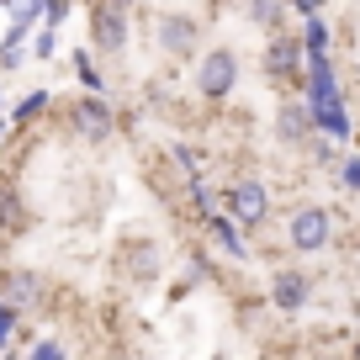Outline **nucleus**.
I'll return each instance as SVG.
<instances>
[{
    "instance_id": "dca6fc26",
    "label": "nucleus",
    "mask_w": 360,
    "mask_h": 360,
    "mask_svg": "<svg viewBox=\"0 0 360 360\" xmlns=\"http://www.w3.org/2000/svg\"><path fill=\"white\" fill-rule=\"evenodd\" d=\"M191 207H196V217H202V223H207V217H217V196L207 191L202 180H191Z\"/></svg>"
},
{
    "instance_id": "a211bd4d",
    "label": "nucleus",
    "mask_w": 360,
    "mask_h": 360,
    "mask_svg": "<svg viewBox=\"0 0 360 360\" xmlns=\"http://www.w3.org/2000/svg\"><path fill=\"white\" fill-rule=\"evenodd\" d=\"M27 360H69V355H64V345H58V339H37Z\"/></svg>"
},
{
    "instance_id": "2eb2a0df",
    "label": "nucleus",
    "mask_w": 360,
    "mask_h": 360,
    "mask_svg": "<svg viewBox=\"0 0 360 360\" xmlns=\"http://www.w3.org/2000/svg\"><path fill=\"white\" fill-rule=\"evenodd\" d=\"M281 11H286L281 0H249V22H255V27H276Z\"/></svg>"
},
{
    "instance_id": "423d86ee",
    "label": "nucleus",
    "mask_w": 360,
    "mask_h": 360,
    "mask_svg": "<svg viewBox=\"0 0 360 360\" xmlns=\"http://www.w3.org/2000/svg\"><path fill=\"white\" fill-rule=\"evenodd\" d=\"M307 297H313V276H307V270H276V281H270V307L302 313Z\"/></svg>"
},
{
    "instance_id": "6e6552de",
    "label": "nucleus",
    "mask_w": 360,
    "mask_h": 360,
    "mask_svg": "<svg viewBox=\"0 0 360 360\" xmlns=\"http://www.w3.org/2000/svg\"><path fill=\"white\" fill-rule=\"evenodd\" d=\"M75 127H79V138L101 143V138H112L117 117H112V106H106L101 96H85V101H75Z\"/></svg>"
},
{
    "instance_id": "9b49d317",
    "label": "nucleus",
    "mask_w": 360,
    "mask_h": 360,
    "mask_svg": "<svg viewBox=\"0 0 360 360\" xmlns=\"http://www.w3.org/2000/svg\"><path fill=\"white\" fill-rule=\"evenodd\" d=\"M302 58H307L302 37H276V43L265 48V69H270V75H297Z\"/></svg>"
},
{
    "instance_id": "a878e982",
    "label": "nucleus",
    "mask_w": 360,
    "mask_h": 360,
    "mask_svg": "<svg viewBox=\"0 0 360 360\" xmlns=\"http://www.w3.org/2000/svg\"><path fill=\"white\" fill-rule=\"evenodd\" d=\"M355 255H360V233H355Z\"/></svg>"
},
{
    "instance_id": "393cba45",
    "label": "nucleus",
    "mask_w": 360,
    "mask_h": 360,
    "mask_svg": "<svg viewBox=\"0 0 360 360\" xmlns=\"http://www.w3.org/2000/svg\"><path fill=\"white\" fill-rule=\"evenodd\" d=\"M112 6H122V11H127V6H133V0H112Z\"/></svg>"
},
{
    "instance_id": "b1692460",
    "label": "nucleus",
    "mask_w": 360,
    "mask_h": 360,
    "mask_svg": "<svg viewBox=\"0 0 360 360\" xmlns=\"http://www.w3.org/2000/svg\"><path fill=\"white\" fill-rule=\"evenodd\" d=\"M349 360H360V339H355V349H349Z\"/></svg>"
},
{
    "instance_id": "ddd939ff",
    "label": "nucleus",
    "mask_w": 360,
    "mask_h": 360,
    "mask_svg": "<svg viewBox=\"0 0 360 360\" xmlns=\"http://www.w3.org/2000/svg\"><path fill=\"white\" fill-rule=\"evenodd\" d=\"M313 133H323L328 143H345V138H349V112H345V101L313 106Z\"/></svg>"
},
{
    "instance_id": "f8f14e48",
    "label": "nucleus",
    "mask_w": 360,
    "mask_h": 360,
    "mask_svg": "<svg viewBox=\"0 0 360 360\" xmlns=\"http://www.w3.org/2000/svg\"><path fill=\"white\" fill-rule=\"evenodd\" d=\"M276 138L281 143H307L313 138V106H281V117H276Z\"/></svg>"
},
{
    "instance_id": "20e7f679",
    "label": "nucleus",
    "mask_w": 360,
    "mask_h": 360,
    "mask_svg": "<svg viewBox=\"0 0 360 360\" xmlns=\"http://www.w3.org/2000/svg\"><path fill=\"white\" fill-rule=\"evenodd\" d=\"M154 43L165 48L169 58H186V53H196V43H202V27H196V16L169 11V16L154 22Z\"/></svg>"
},
{
    "instance_id": "1a4fd4ad",
    "label": "nucleus",
    "mask_w": 360,
    "mask_h": 360,
    "mask_svg": "<svg viewBox=\"0 0 360 360\" xmlns=\"http://www.w3.org/2000/svg\"><path fill=\"white\" fill-rule=\"evenodd\" d=\"M328 101H345L339 96V79L328 58H307V106H328Z\"/></svg>"
},
{
    "instance_id": "0eeeda50",
    "label": "nucleus",
    "mask_w": 360,
    "mask_h": 360,
    "mask_svg": "<svg viewBox=\"0 0 360 360\" xmlns=\"http://www.w3.org/2000/svg\"><path fill=\"white\" fill-rule=\"evenodd\" d=\"M37 297H43V276L37 270H0V302L11 307V313L32 307Z\"/></svg>"
},
{
    "instance_id": "39448f33",
    "label": "nucleus",
    "mask_w": 360,
    "mask_h": 360,
    "mask_svg": "<svg viewBox=\"0 0 360 360\" xmlns=\"http://www.w3.org/2000/svg\"><path fill=\"white\" fill-rule=\"evenodd\" d=\"M90 37H96L101 53H122L127 48V11L112 6V0H101V6L90 11Z\"/></svg>"
},
{
    "instance_id": "4be33fe9",
    "label": "nucleus",
    "mask_w": 360,
    "mask_h": 360,
    "mask_svg": "<svg viewBox=\"0 0 360 360\" xmlns=\"http://www.w3.org/2000/svg\"><path fill=\"white\" fill-rule=\"evenodd\" d=\"M11 323H16V313L6 302H0V345H6V339H11Z\"/></svg>"
},
{
    "instance_id": "4468645a",
    "label": "nucleus",
    "mask_w": 360,
    "mask_h": 360,
    "mask_svg": "<svg viewBox=\"0 0 360 360\" xmlns=\"http://www.w3.org/2000/svg\"><path fill=\"white\" fill-rule=\"evenodd\" d=\"M302 48H307V58H328V22H323V16H307Z\"/></svg>"
},
{
    "instance_id": "5701e85b",
    "label": "nucleus",
    "mask_w": 360,
    "mask_h": 360,
    "mask_svg": "<svg viewBox=\"0 0 360 360\" xmlns=\"http://www.w3.org/2000/svg\"><path fill=\"white\" fill-rule=\"evenodd\" d=\"M292 6H297V11H302V16H318V11H323V6H328V0H292Z\"/></svg>"
},
{
    "instance_id": "bb28decb",
    "label": "nucleus",
    "mask_w": 360,
    "mask_h": 360,
    "mask_svg": "<svg viewBox=\"0 0 360 360\" xmlns=\"http://www.w3.org/2000/svg\"><path fill=\"white\" fill-rule=\"evenodd\" d=\"M0 138H6V122H0Z\"/></svg>"
},
{
    "instance_id": "6ab92c4d",
    "label": "nucleus",
    "mask_w": 360,
    "mask_h": 360,
    "mask_svg": "<svg viewBox=\"0 0 360 360\" xmlns=\"http://www.w3.org/2000/svg\"><path fill=\"white\" fill-rule=\"evenodd\" d=\"M175 165L186 169L191 180H202V159H196V148H186V143H180V148H175Z\"/></svg>"
},
{
    "instance_id": "412c9836",
    "label": "nucleus",
    "mask_w": 360,
    "mask_h": 360,
    "mask_svg": "<svg viewBox=\"0 0 360 360\" xmlns=\"http://www.w3.org/2000/svg\"><path fill=\"white\" fill-rule=\"evenodd\" d=\"M339 180H345V191H360V159H345V165H339Z\"/></svg>"
},
{
    "instance_id": "f03ea898",
    "label": "nucleus",
    "mask_w": 360,
    "mask_h": 360,
    "mask_svg": "<svg viewBox=\"0 0 360 360\" xmlns=\"http://www.w3.org/2000/svg\"><path fill=\"white\" fill-rule=\"evenodd\" d=\"M223 212L233 217L244 233L265 228V223H270V191H265V180H255V175L233 180V186H228V196H223Z\"/></svg>"
},
{
    "instance_id": "f3484780",
    "label": "nucleus",
    "mask_w": 360,
    "mask_h": 360,
    "mask_svg": "<svg viewBox=\"0 0 360 360\" xmlns=\"http://www.w3.org/2000/svg\"><path fill=\"white\" fill-rule=\"evenodd\" d=\"M43 106H48V96H43V90H32V96H27V101L16 106V117H11V122H32V117L43 112Z\"/></svg>"
},
{
    "instance_id": "cd10ccee",
    "label": "nucleus",
    "mask_w": 360,
    "mask_h": 360,
    "mask_svg": "<svg viewBox=\"0 0 360 360\" xmlns=\"http://www.w3.org/2000/svg\"><path fill=\"white\" fill-rule=\"evenodd\" d=\"M6 360H16V355H6Z\"/></svg>"
},
{
    "instance_id": "7ed1b4c3",
    "label": "nucleus",
    "mask_w": 360,
    "mask_h": 360,
    "mask_svg": "<svg viewBox=\"0 0 360 360\" xmlns=\"http://www.w3.org/2000/svg\"><path fill=\"white\" fill-rule=\"evenodd\" d=\"M238 85V53L233 48H207L196 64V96L202 101H228Z\"/></svg>"
},
{
    "instance_id": "f257e3e1",
    "label": "nucleus",
    "mask_w": 360,
    "mask_h": 360,
    "mask_svg": "<svg viewBox=\"0 0 360 360\" xmlns=\"http://www.w3.org/2000/svg\"><path fill=\"white\" fill-rule=\"evenodd\" d=\"M286 244H292V255H323L334 244V207H323V202L297 207L286 217Z\"/></svg>"
},
{
    "instance_id": "aec40b11",
    "label": "nucleus",
    "mask_w": 360,
    "mask_h": 360,
    "mask_svg": "<svg viewBox=\"0 0 360 360\" xmlns=\"http://www.w3.org/2000/svg\"><path fill=\"white\" fill-rule=\"evenodd\" d=\"M75 69H79V79H85L90 90H101V75H96V64H90L85 53H75Z\"/></svg>"
},
{
    "instance_id": "9d476101",
    "label": "nucleus",
    "mask_w": 360,
    "mask_h": 360,
    "mask_svg": "<svg viewBox=\"0 0 360 360\" xmlns=\"http://www.w3.org/2000/svg\"><path fill=\"white\" fill-rule=\"evenodd\" d=\"M207 233L217 238V249H223L228 259H249V238H244V228H238V223H233L228 212L207 217Z\"/></svg>"
}]
</instances>
